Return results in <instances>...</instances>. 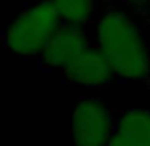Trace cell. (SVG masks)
<instances>
[{"label": "cell", "mask_w": 150, "mask_h": 146, "mask_svg": "<svg viewBox=\"0 0 150 146\" xmlns=\"http://www.w3.org/2000/svg\"><path fill=\"white\" fill-rule=\"evenodd\" d=\"M65 74L70 82H76L82 85H91V87H103L110 82L112 78V68L108 61L101 51L93 49H84L76 59L65 66Z\"/></svg>", "instance_id": "4"}, {"label": "cell", "mask_w": 150, "mask_h": 146, "mask_svg": "<svg viewBox=\"0 0 150 146\" xmlns=\"http://www.w3.org/2000/svg\"><path fill=\"white\" fill-rule=\"evenodd\" d=\"M99 51L114 74L125 80H144L150 72V57L139 29L125 15L110 11L97 27Z\"/></svg>", "instance_id": "1"}, {"label": "cell", "mask_w": 150, "mask_h": 146, "mask_svg": "<svg viewBox=\"0 0 150 146\" xmlns=\"http://www.w3.org/2000/svg\"><path fill=\"white\" fill-rule=\"evenodd\" d=\"M106 146H150V112L129 110L118 120Z\"/></svg>", "instance_id": "6"}, {"label": "cell", "mask_w": 150, "mask_h": 146, "mask_svg": "<svg viewBox=\"0 0 150 146\" xmlns=\"http://www.w3.org/2000/svg\"><path fill=\"white\" fill-rule=\"evenodd\" d=\"M57 15L70 25H82L93 11V0H51Z\"/></svg>", "instance_id": "7"}, {"label": "cell", "mask_w": 150, "mask_h": 146, "mask_svg": "<svg viewBox=\"0 0 150 146\" xmlns=\"http://www.w3.org/2000/svg\"><path fill=\"white\" fill-rule=\"evenodd\" d=\"M84 49H88V38L76 27H59L57 32L50 38L42 57L50 66L65 68L72 59H76Z\"/></svg>", "instance_id": "5"}, {"label": "cell", "mask_w": 150, "mask_h": 146, "mask_svg": "<svg viewBox=\"0 0 150 146\" xmlns=\"http://www.w3.org/2000/svg\"><path fill=\"white\" fill-rule=\"evenodd\" d=\"M116 123L101 101L86 99L78 102L72 114L74 146H106L112 139Z\"/></svg>", "instance_id": "3"}, {"label": "cell", "mask_w": 150, "mask_h": 146, "mask_svg": "<svg viewBox=\"0 0 150 146\" xmlns=\"http://www.w3.org/2000/svg\"><path fill=\"white\" fill-rule=\"evenodd\" d=\"M129 2H144V0H129Z\"/></svg>", "instance_id": "8"}, {"label": "cell", "mask_w": 150, "mask_h": 146, "mask_svg": "<svg viewBox=\"0 0 150 146\" xmlns=\"http://www.w3.org/2000/svg\"><path fill=\"white\" fill-rule=\"evenodd\" d=\"M59 15L53 4L42 2L25 10L6 30V46L17 55L42 53L50 38L59 29Z\"/></svg>", "instance_id": "2"}]
</instances>
